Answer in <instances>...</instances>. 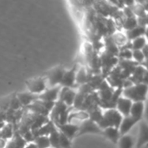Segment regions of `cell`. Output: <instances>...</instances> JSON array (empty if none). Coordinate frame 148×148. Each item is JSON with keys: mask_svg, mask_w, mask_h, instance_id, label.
Masks as SVG:
<instances>
[{"mask_svg": "<svg viewBox=\"0 0 148 148\" xmlns=\"http://www.w3.org/2000/svg\"><path fill=\"white\" fill-rule=\"evenodd\" d=\"M145 111V104L144 102H133L130 110V116L140 121L143 117V114Z\"/></svg>", "mask_w": 148, "mask_h": 148, "instance_id": "obj_17", "label": "cell"}, {"mask_svg": "<svg viewBox=\"0 0 148 148\" xmlns=\"http://www.w3.org/2000/svg\"><path fill=\"white\" fill-rule=\"evenodd\" d=\"M61 88H62L61 86H56V87L47 88L43 93L38 95V100L43 101L56 102L58 101V96H59Z\"/></svg>", "mask_w": 148, "mask_h": 148, "instance_id": "obj_9", "label": "cell"}, {"mask_svg": "<svg viewBox=\"0 0 148 148\" xmlns=\"http://www.w3.org/2000/svg\"><path fill=\"white\" fill-rule=\"evenodd\" d=\"M120 60H127L130 61L132 60V50L131 49H121L119 51L118 56H117Z\"/></svg>", "mask_w": 148, "mask_h": 148, "instance_id": "obj_32", "label": "cell"}, {"mask_svg": "<svg viewBox=\"0 0 148 148\" xmlns=\"http://www.w3.org/2000/svg\"><path fill=\"white\" fill-rule=\"evenodd\" d=\"M117 145L119 148H134V140L131 135L126 134V135L121 136V138L118 140Z\"/></svg>", "mask_w": 148, "mask_h": 148, "instance_id": "obj_21", "label": "cell"}, {"mask_svg": "<svg viewBox=\"0 0 148 148\" xmlns=\"http://www.w3.org/2000/svg\"><path fill=\"white\" fill-rule=\"evenodd\" d=\"M101 135H103L105 138H107L111 142H113L114 144H116V145L118 143L119 139L121 138L119 129L115 128V127H108V128L102 130Z\"/></svg>", "mask_w": 148, "mask_h": 148, "instance_id": "obj_18", "label": "cell"}, {"mask_svg": "<svg viewBox=\"0 0 148 148\" xmlns=\"http://www.w3.org/2000/svg\"><path fill=\"white\" fill-rule=\"evenodd\" d=\"M23 107L22 105L20 104L18 99L16 98V94H14L13 97L11 98V101L10 102V107H9V109L12 110V111H18L20 109H22Z\"/></svg>", "mask_w": 148, "mask_h": 148, "instance_id": "obj_30", "label": "cell"}, {"mask_svg": "<svg viewBox=\"0 0 148 148\" xmlns=\"http://www.w3.org/2000/svg\"><path fill=\"white\" fill-rule=\"evenodd\" d=\"M132 59H134V62L139 65H142L143 62H147V59L141 50H132Z\"/></svg>", "mask_w": 148, "mask_h": 148, "instance_id": "obj_28", "label": "cell"}, {"mask_svg": "<svg viewBox=\"0 0 148 148\" xmlns=\"http://www.w3.org/2000/svg\"><path fill=\"white\" fill-rule=\"evenodd\" d=\"M34 143L37 148H49L50 147L49 138L47 136H38L34 140Z\"/></svg>", "mask_w": 148, "mask_h": 148, "instance_id": "obj_26", "label": "cell"}, {"mask_svg": "<svg viewBox=\"0 0 148 148\" xmlns=\"http://www.w3.org/2000/svg\"><path fill=\"white\" fill-rule=\"evenodd\" d=\"M148 141V127L146 121H140L139 126V134L136 143V148H142Z\"/></svg>", "mask_w": 148, "mask_h": 148, "instance_id": "obj_12", "label": "cell"}, {"mask_svg": "<svg viewBox=\"0 0 148 148\" xmlns=\"http://www.w3.org/2000/svg\"><path fill=\"white\" fill-rule=\"evenodd\" d=\"M147 44V39L145 36H141L139 38H136L131 42L132 50H141L144 47H146Z\"/></svg>", "mask_w": 148, "mask_h": 148, "instance_id": "obj_24", "label": "cell"}, {"mask_svg": "<svg viewBox=\"0 0 148 148\" xmlns=\"http://www.w3.org/2000/svg\"><path fill=\"white\" fill-rule=\"evenodd\" d=\"M76 72H77V65L76 64H75L73 66V68L70 69L69 70H65L60 86L64 87V88H73L74 87L77 86L75 84Z\"/></svg>", "mask_w": 148, "mask_h": 148, "instance_id": "obj_7", "label": "cell"}, {"mask_svg": "<svg viewBox=\"0 0 148 148\" xmlns=\"http://www.w3.org/2000/svg\"><path fill=\"white\" fill-rule=\"evenodd\" d=\"M88 114V120H90L91 121L98 124L101 119H102V116H103V112L101 111V108H97L92 111H90Z\"/></svg>", "mask_w": 148, "mask_h": 148, "instance_id": "obj_23", "label": "cell"}, {"mask_svg": "<svg viewBox=\"0 0 148 148\" xmlns=\"http://www.w3.org/2000/svg\"><path fill=\"white\" fill-rule=\"evenodd\" d=\"M14 134V127L10 123H5L3 128L0 130V139L4 140H11Z\"/></svg>", "mask_w": 148, "mask_h": 148, "instance_id": "obj_20", "label": "cell"}, {"mask_svg": "<svg viewBox=\"0 0 148 148\" xmlns=\"http://www.w3.org/2000/svg\"><path fill=\"white\" fill-rule=\"evenodd\" d=\"M102 134V130L98 127V125L93 121H91L90 120H85L81 122V124L79 125V130L78 133L76 134L77 136H81L83 134Z\"/></svg>", "mask_w": 148, "mask_h": 148, "instance_id": "obj_6", "label": "cell"}, {"mask_svg": "<svg viewBox=\"0 0 148 148\" xmlns=\"http://www.w3.org/2000/svg\"><path fill=\"white\" fill-rule=\"evenodd\" d=\"M138 122H140V121H138L137 120H135L134 118H133L130 115H128L127 117H123L121 123L120 125V127H119V132H120L121 136L128 134V132Z\"/></svg>", "mask_w": 148, "mask_h": 148, "instance_id": "obj_13", "label": "cell"}, {"mask_svg": "<svg viewBox=\"0 0 148 148\" xmlns=\"http://www.w3.org/2000/svg\"><path fill=\"white\" fill-rule=\"evenodd\" d=\"M138 26V23H137V18L136 16L134 17H128V18H125L122 23H121V27L124 28L126 30H129L134 29V27Z\"/></svg>", "mask_w": 148, "mask_h": 148, "instance_id": "obj_25", "label": "cell"}, {"mask_svg": "<svg viewBox=\"0 0 148 148\" xmlns=\"http://www.w3.org/2000/svg\"><path fill=\"white\" fill-rule=\"evenodd\" d=\"M147 34V27H143V26H136L132 29L127 30L126 32V37L127 39L128 42H132L133 40L141 37V36H145V35Z\"/></svg>", "mask_w": 148, "mask_h": 148, "instance_id": "obj_15", "label": "cell"}, {"mask_svg": "<svg viewBox=\"0 0 148 148\" xmlns=\"http://www.w3.org/2000/svg\"><path fill=\"white\" fill-rule=\"evenodd\" d=\"M57 130V127H56V125L51 121H49L45 125H43L42 127H40L39 129L32 132L34 134V137H38V136H49L52 132Z\"/></svg>", "mask_w": 148, "mask_h": 148, "instance_id": "obj_16", "label": "cell"}, {"mask_svg": "<svg viewBox=\"0 0 148 148\" xmlns=\"http://www.w3.org/2000/svg\"><path fill=\"white\" fill-rule=\"evenodd\" d=\"M105 48H106L105 52H107L114 56H118L120 49L117 47V45L114 43V42L113 41L111 36H105Z\"/></svg>", "mask_w": 148, "mask_h": 148, "instance_id": "obj_19", "label": "cell"}, {"mask_svg": "<svg viewBox=\"0 0 148 148\" xmlns=\"http://www.w3.org/2000/svg\"><path fill=\"white\" fill-rule=\"evenodd\" d=\"M122 118L121 114L116 109H108L103 113L102 119L97 125L101 130L108 127H115L119 129Z\"/></svg>", "mask_w": 148, "mask_h": 148, "instance_id": "obj_2", "label": "cell"}, {"mask_svg": "<svg viewBox=\"0 0 148 148\" xmlns=\"http://www.w3.org/2000/svg\"><path fill=\"white\" fill-rule=\"evenodd\" d=\"M22 137H23V139L25 140V142L28 144V143H32V142H34V140H35V137H34V134H33V133L29 130V131H28V132H26L25 134H23V135H22Z\"/></svg>", "mask_w": 148, "mask_h": 148, "instance_id": "obj_33", "label": "cell"}, {"mask_svg": "<svg viewBox=\"0 0 148 148\" xmlns=\"http://www.w3.org/2000/svg\"><path fill=\"white\" fill-rule=\"evenodd\" d=\"M49 145L50 147L53 148H60L59 145V131L56 130L54 132H52L49 136Z\"/></svg>", "mask_w": 148, "mask_h": 148, "instance_id": "obj_27", "label": "cell"}, {"mask_svg": "<svg viewBox=\"0 0 148 148\" xmlns=\"http://www.w3.org/2000/svg\"><path fill=\"white\" fill-rule=\"evenodd\" d=\"M65 70L66 69L62 66H57L46 73V77L44 78L46 79V82H49L50 88L60 86Z\"/></svg>", "mask_w": 148, "mask_h": 148, "instance_id": "obj_4", "label": "cell"}, {"mask_svg": "<svg viewBox=\"0 0 148 148\" xmlns=\"http://www.w3.org/2000/svg\"><path fill=\"white\" fill-rule=\"evenodd\" d=\"M99 58H100V62H101V75H102L104 79H106L107 76L111 72V70L118 65L119 58L107 52L102 53Z\"/></svg>", "mask_w": 148, "mask_h": 148, "instance_id": "obj_3", "label": "cell"}, {"mask_svg": "<svg viewBox=\"0 0 148 148\" xmlns=\"http://www.w3.org/2000/svg\"><path fill=\"white\" fill-rule=\"evenodd\" d=\"M59 145L60 148H71L72 140H70L64 134L59 132Z\"/></svg>", "mask_w": 148, "mask_h": 148, "instance_id": "obj_29", "label": "cell"}, {"mask_svg": "<svg viewBox=\"0 0 148 148\" xmlns=\"http://www.w3.org/2000/svg\"><path fill=\"white\" fill-rule=\"evenodd\" d=\"M49 121V117H45V116H41V115H37L36 118L35 119L34 122L32 123L31 127H30V131L34 132L37 129H39L40 127H42L43 125H45L48 121Z\"/></svg>", "mask_w": 148, "mask_h": 148, "instance_id": "obj_22", "label": "cell"}, {"mask_svg": "<svg viewBox=\"0 0 148 148\" xmlns=\"http://www.w3.org/2000/svg\"><path fill=\"white\" fill-rule=\"evenodd\" d=\"M57 130L64 134L68 139L72 140L75 137H76V134L79 130V124H75V123H66L62 126H57Z\"/></svg>", "mask_w": 148, "mask_h": 148, "instance_id": "obj_10", "label": "cell"}, {"mask_svg": "<svg viewBox=\"0 0 148 148\" xmlns=\"http://www.w3.org/2000/svg\"><path fill=\"white\" fill-rule=\"evenodd\" d=\"M24 148H37V147H36V146L35 145V143H34V142H32V143H28V144L25 146V147Z\"/></svg>", "mask_w": 148, "mask_h": 148, "instance_id": "obj_35", "label": "cell"}, {"mask_svg": "<svg viewBox=\"0 0 148 148\" xmlns=\"http://www.w3.org/2000/svg\"><path fill=\"white\" fill-rule=\"evenodd\" d=\"M6 144H7L6 140H4L3 139H0V148H5Z\"/></svg>", "mask_w": 148, "mask_h": 148, "instance_id": "obj_34", "label": "cell"}, {"mask_svg": "<svg viewBox=\"0 0 148 148\" xmlns=\"http://www.w3.org/2000/svg\"><path fill=\"white\" fill-rule=\"evenodd\" d=\"M16 98L18 99L20 104L22 105L23 108L29 106L35 101L38 100V95H33L29 92H23V93H17L16 94Z\"/></svg>", "mask_w": 148, "mask_h": 148, "instance_id": "obj_14", "label": "cell"}, {"mask_svg": "<svg viewBox=\"0 0 148 148\" xmlns=\"http://www.w3.org/2000/svg\"><path fill=\"white\" fill-rule=\"evenodd\" d=\"M46 79L43 77H37L34 79H30L25 82L26 87L28 88V92L39 95L42 93H43L47 89V84H46Z\"/></svg>", "mask_w": 148, "mask_h": 148, "instance_id": "obj_5", "label": "cell"}, {"mask_svg": "<svg viewBox=\"0 0 148 148\" xmlns=\"http://www.w3.org/2000/svg\"><path fill=\"white\" fill-rule=\"evenodd\" d=\"M14 94L11 95L10 96H6L3 99H0V110L6 112L9 110V107H10V102L11 101V98L13 97Z\"/></svg>", "mask_w": 148, "mask_h": 148, "instance_id": "obj_31", "label": "cell"}, {"mask_svg": "<svg viewBox=\"0 0 148 148\" xmlns=\"http://www.w3.org/2000/svg\"><path fill=\"white\" fill-rule=\"evenodd\" d=\"M75 95H76V92L73 88L62 87L61 90H60V93H59L58 101H62L67 107L72 108L73 104H74L75 98Z\"/></svg>", "mask_w": 148, "mask_h": 148, "instance_id": "obj_8", "label": "cell"}, {"mask_svg": "<svg viewBox=\"0 0 148 148\" xmlns=\"http://www.w3.org/2000/svg\"><path fill=\"white\" fill-rule=\"evenodd\" d=\"M147 84L138 83L122 89L121 96L130 100L132 102H144L147 100Z\"/></svg>", "mask_w": 148, "mask_h": 148, "instance_id": "obj_1", "label": "cell"}, {"mask_svg": "<svg viewBox=\"0 0 148 148\" xmlns=\"http://www.w3.org/2000/svg\"><path fill=\"white\" fill-rule=\"evenodd\" d=\"M132 105H133V102L130 100L123 96H121L119 100L117 101L115 109L121 114L122 117H127L130 115V110H131Z\"/></svg>", "mask_w": 148, "mask_h": 148, "instance_id": "obj_11", "label": "cell"}]
</instances>
